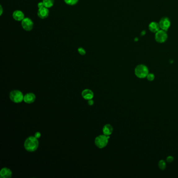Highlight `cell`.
<instances>
[{
	"label": "cell",
	"mask_w": 178,
	"mask_h": 178,
	"mask_svg": "<svg viewBox=\"0 0 178 178\" xmlns=\"http://www.w3.org/2000/svg\"><path fill=\"white\" fill-rule=\"evenodd\" d=\"M21 25L25 31H30L33 29L34 24L30 18L25 17L21 22Z\"/></svg>",
	"instance_id": "6"
},
{
	"label": "cell",
	"mask_w": 178,
	"mask_h": 178,
	"mask_svg": "<svg viewBox=\"0 0 178 178\" xmlns=\"http://www.w3.org/2000/svg\"><path fill=\"white\" fill-rule=\"evenodd\" d=\"M37 6H38V8H42L43 7H45L43 2H40L39 3H38Z\"/></svg>",
	"instance_id": "21"
},
{
	"label": "cell",
	"mask_w": 178,
	"mask_h": 178,
	"mask_svg": "<svg viewBox=\"0 0 178 178\" xmlns=\"http://www.w3.org/2000/svg\"><path fill=\"white\" fill-rule=\"evenodd\" d=\"M159 26L161 29L167 31L169 29V28H170V26H171V22L169 18H168L167 17H163L161 18V20L159 22Z\"/></svg>",
	"instance_id": "7"
},
{
	"label": "cell",
	"mask_w": 178,
	"mask_h": 178,
	"mask_svg": "<svg viewBox=\"0 0 178 178\" xmlns=\"http://www.w3.org/2000/svg\"><path fill=\"white\" fill-rule=\"evenodd\" d=\"M0 10H1V12H0V15L1 16L3 14V7H2V5L0 6Z\"/></svg>",
	"instance_id": "24"
},
{
	"label": "cell",
	"mask_w": 178,
	"mask_h": 178,
	"mask_svg": "<svg viewBox=\"0 0 178 178\" xmlns=\"http://www.w3.org/2000/svg\"><path fill=\"white\" fill-rule=\"evenodd\" d=\"M36 100V96L35 94L32 92H29L26 94L24 97V101L25 103L28 104H32Z\"/></svg>",
	"instance_id": "10"
},
{
	"label": "cell",
	"mask_w": 178,
	"mask_h": 178,
	"mask_svg": "<svg viewBox=\"0 0 178 178\" xmlns=\"http://www.w3.org/2000/svg\"><path fill=\"white\" fill-rule=\"evenodd\" d=\"M37 15L39 17V18H40V19H42V20L46 19L49 15V10L46 7L38 8Z\"/></svg>",
	"instance_id": "8"
},
{
	"label": "cell",
	"mask_w": 178,
	"mask_h": 178,
	"mask_svg": "<svg viewBox=\"0 0 178 178\" xmlns=\"http://www.w3.org/2000/svg\"><path fill=\"white\" fill-rule=\"evenodd\" d=\"M78 51L79 55H81V56H85L86 55V50L82 47H79L78 48Z\"/></svg>",
	"instance_id": "18"
},
{
	"label": "cell",
	"mask_w": 178,
	"mask_h": 178,
	"mask_svg": "<svg viewBox=\"0 0 178 178\" xmlns=\"http://www.w3.org/2000/svg\"><path fill=\"white\" fill-rule=\"evenodd\" d=\"M109 138V136L105 134L99 135L97 137H96L95 140V144L96 146L99 149H103L107 145Z\"/></svg>",
	"instance_id": "3"
},
{
	"label": "cell",
	"mask_w": 178,
	"mask_h": 178,
	"mask_svg": "<svg viewBox=\"0 0 178 178\" xmlns=\"http://www.w3.org/2000/svg\"><path fill=\"white\" fill-rule=\"evenodd\" d=\"M113 131V127L110 124H107L104 126L102 129V132L104 134L107 136H110L112 133Z\"/></svg>",
	"instance_id": "14"
},
{
	"label": "cell",
	"mask_w": 178,
	"mask_h": 178,
	"mask_svg": "<svg viewBox=\"0 0 178 178\" xmlns=\"http://www.w3.org/2000/svg\"><path fill=\"white\" fill-rule=\"evenodd\" d=\"M158 167L160 170H165L166 168V163L165 160H160L158 162Z\"/></svg>",
	"instance_id": "16"
},
{
	"label": "cell",
	"mask_w": 178,
	"mask_h": 178,
	"mask_svg": "<svg viewBox=\"0 0 178 178\" xmlns=\"http://www.w3.org/2000/svg\"><path fill=\"white\" fill-rule=\"evenodd\" d=\"M88 104L89 106H92L94 104V100L92 99H90L89 100H88Z\"/></svg>",
	"instance_id": "22"
},
{
	"label": "cell",
	"mask_w": 178,
	"mask_h": 178,
	"mask_svg": "<svg viewBox=\"0 0 178 178\" xmlns=\"http://www.w3.org/2000/svg\"><path fill=\"white\" fill-rule=\"evenodd\" d=\"M167 162H172L174 160V158L173 157L171 156H169L167 157V158L166 159Z\"/></svg>",
	"instance_id": "20"
},
{
	"label": "cell",
	"mask_w": 178,
	"mask_h": 178,
	"mask_svg": "<svg viewBox=\"0 0 178 178\" xmlns=\"http://www.w3.org/2000/svg\"><path fill=\"white\" fill-rule=\"evenodd\" d=\"M149 29L152 33H156L160 29L159 24L155 22H152L149 25Z\"/></svg>",
	"instance_id": "13"
},
{
	"label": "cell",
	"mask_w": 178,
	"mask_h": 178,
	"mask_svg": "<svg viewBox=\"0 0 178 178\" xmlns=\"http://www.w3.org/2000/svg\"><path fill=\"white\" fill-rule=\"evenodd\" d=\"M42 2L45 7L48 8L52 7L55 4V0H43Z\"/></svg>",
	"instance_id": "15"
},
{
	"label": "cell",
	"mask_w": 178,
	"mask_h": 178,
	"mask_svg": "<svg viewBox=\"0 0 178 178\" xmlns=\"http://www.w3.org/2000/svg\"><path fill=\"white\" fill-rule=\"evenodd\" d=\"M24 96L23 92L18 90H13L11 91L10 94V99L16 104H19L24 101Z\"/></svg>",
	"instance_id": "4"
},
{
	"label": "cell",
	"mask_w": 178,
	"mask_h": 178,
	"mask_svg": "<svg viewBox=\"0 0 178 178\" xmlns=\"http://www.w3.org/2000/svg\"><path fill=\"white\" fill-rule=\"evenodd\" d=\"M155 75H154L153 73H149V74L147 75V77H146L147 80L150 81V82L153 81L155 79Z\"/></svg>",
	"instance_id": "19"
},
{
	"label": "cell",
	"mask_w": 178,
	"mask_h": 178,
	"mask_svg": "<svg viewBox=\"0 0 178 178\" xmlns=\"http://www.w3.org/2000/svg\"><path fill=\"white\" fill-rule=\"evenodd\" d=\"M155 39L156 42L158 43H164L168 39V35L167 31L163 30H159L155 33Z\"/></svg>",
	"instance_id": "5"
},
{
	"label": "cell",
	"mask_w": 178,
	"mask_h": 178,
	"mask_svg": "<svg viewBox=\"0 0 178 178\" xmlns=\"http://www.w3.org/2000/svg\"><path fill=\"white\" fill-rule=\"evenodd\" d=\"M82 96L84 99L89 100L94 98V92H92V91H91V89H85L82 92Z\"/></svg>",
	"instance_id": "11"
},
{
	"label": "cell",
	"mask_w": 178,
	"mask_h": 178,
	"mask_svg": "<svg viewBox=\"0 0 178 178\" xmlns=\"http://www.w3.org/2000/svg\"><path fill=\"white\" fill-rule=\"evenodd\" d=\"M134 73L136 77L143 79L147 77L149 74V68L144 65H139L136 66L134 70Z\"/></svg>",
	"instance_id": "2"
},
{
	"label": "cell",
	"mask_w": 178,
	"mask_h": 178,
	"mask_svg": "<svg viewBox=\"0 0 178 178\" xmlns=\"http://www.w3.org/2000/svg\"><path fill=\"white\" fill-rule=\"evenodd\" d=\"M64 1L67 5L74 6L78 3V0H64Z\"/></svg>",
	"instance_id": "17"
},
{
	"label": "cell",
	"mask_w": 178,
	"mask_h": 178,
	"mask_svg": "<svg viewBox=\"0 0 178 178\" xmlns=\"http://www.w3.org/2000/svg\"><path fill=\"white\" fill-rule=\"evenodd\" d=\"M12 176V172L10 169L4 167L1 170L0 176L2 178H11Z\"/></svg>",
	"instance_id": "12"
},
{
	"label": "cell",
	"mask_w": 178,
	"mask_h": 178,
	"mask_svg": "<svg viewBox=\"0 0 178 178\" xmlns=\"http://www.w3.org/2000/svg\"><path fill=\"white\" fill-rule=\"evenodd\" d=\"M13 18L14 20L18 22H22L25 18V15L23 12L20 10H16L13 13Z\"/></svg>",
	"instance_id": "9"
},
{
	"label": "cell",
	"mask_w": 178,
	"mask_h": 178,
	"mask_svg": "<svg viewBox=\"0 0 178 178\" xmlns=\"http://www.w3.org/2000/svg\"><path fill=\"white\" fill-rule=\"evenodd\" d=\"M38 146L39 141L35 136L28 137L24 142V148L28 152H35L38 149Z\"/></svg>",
	"instance_id": "1"
},
{
	"label": "cell",
	"mask_w": 178,
	"mask_h": 178,
	"mask_svg": "<svg viewBox=\"0 0 178 178\" xmlns=\"http://www.w3.org/2000/svg\"><path fill=\"white\" fill-rule=\"evenodd\" d=\"M35 137H36V138H37V139H39V138H40V136H41V134H40V132H36V133H35Z\"/></svg>",
	"instance_id": "23"
}]
</instances>
